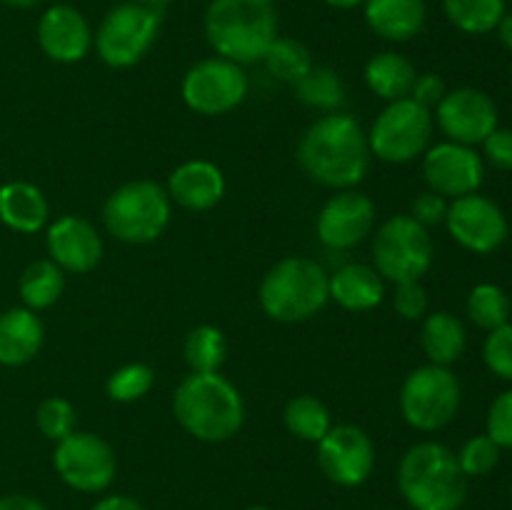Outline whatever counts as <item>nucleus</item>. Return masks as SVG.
I'll list each match as a JSON object with an SVG mask.
<instances>
[{"instance_id":"nucleus-1","label":"nucleus","mask_w":512,"mask_h":510,"mask_svg":"<svg viewBox=\"0 0 512 510\" xmlns=\"http://www.w3.org/2000/svg\"><path fill=\"white\" fill-rule=\"evenodd\" d=\"M370 145L363 125L348 113H325L303 133L298 163L308 178L333 190H350L368 175Z\"/></svg>"},{"instance_id":"nucleus-2","label":"nucleus","mask_w":512,"mask_h":510,"mask_svg":"<svg viewBox=\"0 0 512 510\" xmlns=\"http://www.w3.org/2000/svg\"><path fill=\"white\" fill-rule=\"evenodd\" d=\"M173 415L180 428L203 443H225L245 423L240 390L220 373H190L173 395Z\"/></svg>"},{"instance_id":"nucleus-3","label":"nucleus","mask_w":512,"mask_h":510,"mask_svg":"<svg viewBox=\"0 0 512 510\" xmlns=\"http://www.w3.org/2000/svg\"><path fill=\"white\" fill-rule=\"evenodd\" d=\"M205 38L215 55L238 65L260 63L278 38L275 0H210L205 10Z\"/></svg>"},{"instance_id":"nucleus-4","label":"nucleus","mask_w":512,"mask_h":510,"mask_svg":"<svg viewBox=\"0 0 512 510\" xmlns=\"http://www.w3.org/2000/svg\"><path fill=\"white\" fill-rule=\"evenodd\" d=\"M398 488L413 510H460L468 498V478L458 458L435 440L405 450L398 465Z\"/></svg>"},{"instance_id":"nucleus-5","label":"nucleus","mask_w":512,"mask_h":510,"mask_svg":"<svg viewBox=\"0 0 512 510\" xmlns=\"http://www.w3.org/2000/svg\"><path fill=\"white\" fill-rule=\"evenodd\" d=\"M328 280L330 275L320 263L290 255L278 260L260 280V308L275 323H303L330 300Z\"/></svg>"},{"instance_id":"nucleus-6","label":"nucleus","mask_w":512,"mask_h":510,"mask_svg":"<svg viewBox=\"0 0 512 510\" xmlns=\"http://www.w3.org/2000/svg\"><path fill=\"white\" fill-rule=\"evenodd\" d=\"M173 200L163 185L153 180H133L120 185L103 203V223L115 240L145 245L158 240L170 225Z\"/></svg>"},{"instance_id":"nucleus-7","label":"nucleus","mask_w":512,"mask_h":510,"mask_svg":"<svg viewBox=\"0 0 512 510\" xmlns=\"http://www.w3.org/2000/svg\"><path fill=\"white\" fill-rule=\"evenodd\" d=\"M160 23H163V13L153 5L135 3V0L115 5L105 13L95 30V53L108 68H133L155 45Z\"/></svg>"},{"instance_id":"nucleus-8","label":"nucleus","mask_w":512,"mask_h":510,"mask_svg":"<svg viewBox=\"0 0 512 510\" xmlns=\"http://www.w3.org/2000/svg\"><path fill=\"white\" fill-rule=\"evenodd\" d=\"M463 400L460 380L445 365H420L410 370L400 388V415L410 428L435 433L455 420Z\"/></svg>"},{"instance_id":"nucleus-9","label":"nucleus","mask_w":512,"mask_h":510,"mask_svg":"<svg viewBox=\"0 0 512 510\" xmlns=\"http://www.w3.org/2000/svg\"><path fill=\"white\" fill-rule=\"evenodd\" d=\"M433 238L410 213L393 215L378 228L373 240V268L393 285L420 280L433 265Z\"/></svg>"},{"instance_id":"nucleus-10","label":"nucleus","mask_w":512,"mask_h":510,"mask_svg":"<svg viewBox=\"0 0 512 510\" xmlns=\"http://www.w3.org/2000/svg\"><path fill=\"white\" fill-rule=\"evenodd\" d=\"M433 128V110L423 108L413 98L393 100L380 110L370 128V153L383 163H410L430 148Z\"/></svg>"},{"instance_id":"nucleus-11","label":"nucleus","mask_w":512,"mask_h":510,"mask_svg":"<svg viewBox=\"0 0 512 510\" xmlns=\"http://www.w3.org/2000/svg\"><path fill=\"white\" fill-rule=\"evenodd\" d=\"M53 468L78 493H103L118 473V458L108 440L95 433H70L53 450Z\"/></svg>"},{"instance_id":"nucleus-12","label":"nucleus","mask_w":512,"mask_h":510,"mask_svg":"<svg viewBox=\"0 0 512 510\" xmlns=\"http://www.w3.org/2000/svg\"><path fill=\"white\" fill-rule=\"evenodd\" d=\"M180 93L193 113L215 118V115L230 113L243 103L248 95V75H245L243 65L215 55V58L195 63L183 75Z\"/></svg>"},{"instance_id":"nucleus-13","label":"nucleus","mask_w":512,"mask_h":510,"mask_svg":"<svg viewBox=\"0 0 512 510\" xmlns=\"http://www.w3.org/2000/svg\"><path fill=\"white\" fill-rule=\"evenodd\" d=\"M318 465L330 483L358 488L375 470V445L358 425H333L318 440Z\"/></svg>"},{"instance_id":"nucleus-14","label":"nucleus","mask_w":512,"mask_h":510,"mask_svg":"<svg viewBox=\"0 0 512 510\" xmlns=\"http://www.w3.org/2000/svg\"><path fill=\"white\" fill-rule=\"evenodd\" d=\"M448 233L460 248L478 255H490L508 240V218L495 200L480 193L455 198L445 215Z\"/></svg>"},{"instance_id":"nucleus-15","label":"nucleus","mask_w":512,"mask_h":510,"mask_svg":"<svg viewBox=\"0 0 512 510\" xmlns=\"http://www.w3.org/2000/svg\"><path fill=\"white\" fill-rule=\"evenodd\" d=\"M433 120L445 138L475 148L498 128V105L480 88H455L440 100Z\"/></svg>"},{"instance_id":"nucleus-16","label":"nucleus","mask_w":512,"mask_h":510,"mask_svg":"<svg viewBox=\"0 0 512 510\" xmlns=\"http://www.w3.org/2000/svg\"><path fill=\"white\" fill-rule=\"evenodd\" d=\"M423 175L430 190L455 200L478 193L485 180V160L470 145L445 140L423 153Z\"/></svg>"},{"instance_id":"nucleus-17","label":"nucleus","mask_w":512,"mask_h":510,"mask_svg":"<svg viewBox=\"0 0 512 510\" xmlns=\"http://www.w3.org/2000/svg\"><path fill=\"white\" fill-rule=\"evenodd\" d=\"M375 228V203L358 190H338L323 205L315 223L320 243L330 250H350Z\"/></svg>"},{"instance_id":"nucleus-18","label":"nucleus","mask_w":512,"mask_h":510,"mask_svg":"<svg viewBox=\"0 0 512 510\" xmlns=\"http://www.w3.org/2000/svg\"><path fill=\"white\" fill-rule=\"evenodd\" d=\"M40 50L53 63H80L93 48V28L78 8L68 3H55L40 15L35 28Z\"/></svg>"},{"instance_id":"nucleus-19","label":"nucleus","mask_w":512,"mask_h":510,"mask_svg":"<svg viewBox=\"0 0 512 510\" xmlns=\"http://www.w3.org/2000/svg\"><path fill=\"white\" fill-rule=\"evenodd\" d=\"M45 248L63 273L85 275L103 260V238L95 225L80 215H60L50 223Z\"/></svg>"},{"instance_id":"nucleus-20","label":"nucleus","mask_w":512,"mask_h":510,"mask_svg":"<svg viewBox=\"0 0 512 510\" xmlns=\"http://www.w3.org/2000/svg\"><path fill=\"white\" fill-rule=\"evenodd\" d=\"M168 195L180 208L203 213L215 208L225 195V175L210 160H185L170 173Z\"/></svg>"},{"instance_id":"nucleus-21","label":"nucleus","mask_w":512,"mask_h":510,"mask_svg":"<svg viewBox=\"0 0 512 510\" xmlns=\"http://www.w3.org/2000/svg\"><path fill=\"white\" fill-rule=\"evenodd\" d=\"M363 15L368 28L388 43H408L428 20L425 0H365Z\"/></svg>"},{"instance_id":"nucleus-22","label":"nucleus","mask_w":512,"mask_h":510,"mask_svg":"<svg viewBox=\"0 0 512 510\" xmlns=\"http://www.w3.org/2000/svg\"><path fill=\"white\" fill-rule=\"evenodd\" d=\"M43 320L30 308H10L0 315V365L20 368L38 358L43 348Z\"/></svg>"},{"instance_id":"nucleus-23","label":"nucleus","mask_w":512,"mask_h":510,"mask_svg":"<svg viewBox=\"0 0 512 510\" xmlns=\"http://www.w3.org/2000/svg\"><path fill=\"white\" fill-rule=\"evenodd\" d=\"M330 300L350 313H368L385 298V280L373 265L348 263L335 270L328 280Z\"/></svg>"},{"instance_id":"nucleus-24","label":"nucleus","mask_w":512,"mask_h":510,"mask_svg":"<svg viewBox=\"0 0 512 510\" xmlns=\"http://www.w3.org/2000/svg\"><path fill=\"white\" fill-rule=\"evenodd\" d=\"M48 200L43 190L25 180L0 185V220L15 233H38L48 223Z\"/></svg>"},{"instance_id":"nucleus-25","label":"nucleus","mask_w":512,"mask_h":510,"mask_svg":"<svg viewBox=\"0 0 512 510\" xmlns=\"http://www.w3.org/2000/svg\"><path fill=\"white\" fill-rule=\"evenodd\" d=\"M415 80H418V70H415L413 60L403 53H395V50L375 53L365 63V85L370 88V93L388 100V103L410 98Z\"/></svg>"},{"instance_id":"nucleus-26","label":"nucleus","mask_w":512,"mask_h":510,"mask_svg":"<svg viewBox=\"0 0 512 510\" xmlns=\"http://www.w3.org/2000/svg\"><path fill=\"white\" fill-rule=\"evenodd\" d=\"M420 345H423V353L428 355L430 363L450 368L455 360L463 358L465 345H468L463 320L448 310L425 315L423 328H420Z\"/></svg>"},{"instance_id":"nucleus-27","label":"nucleus","mask_w":512,"mask_h":510,"mask_svg":"<svg viewBox=\"0 0 512 510\" xmlns=\"http://www.w3.org/2000/svg\"><path fill=\"white\" fill-rule=\"evenodd\" d=\"M20 300L30 310H48L60 300L65 290V273L50 258L35 260L20 275Z\"/></svg>"},{"instance_id":"nucleus-28","label":"nucleus","mask_w":512,"mask_h":510,"mask_svg":"<svg viewBox=\"0 0 512 510\" xmlns=\"http://www.w3.org/2000/svg\"><path fill=\"white\" fill-rule=\"evenodd\" d=\"M295 95L303 105L323 113H338L345 103V83L333 68L325 65H313L305 78L293 85Z\"/></svg>"},{"instance_id":"nucleus-29","label":"nucleus","mask_w":512,"mask_h":510,"mask_svg":"<svg viewBox=\"0 0 512 510\" xmlns=\"http://www.w3.org/2000/svg\"><path fill=\"white\" fill-rule=\"evenodd\" d=\"M443 10L450 23L465 35L493 33L508 13L505 0H443Z\"/></svg>"},{"instance_id":"nucleus-30","label":"nucleus","mask_w":512,"mask_h":510,"mask_svg":"<svg viewBox=\"0 0 512 510\" xmlns=\"http://www.w3.org/2000/svg\"><path fill=\"white\" fill-rule=\"evenodd\" d=\"M283 420L285 428L295 438L305 440V443H318L333 428L330 410L315 395H295L293 400H288V405L283 410Z\"/></svg>"},{"instance_id":"nucleus-31","label":"nucleus","mask_w":512,"mask_h":510,"mask_svg":"<svg viewBox=\"0 0 512 510\" xmlns=\"http://www.w3.org/2000/svg\"><path fill=\"white\" fill-rule=\"evenodd\" d=\"M183 355L190 373H218L228 355V340L215 325H198L185 338Z\"/></svg>"},{"instance_id":"nucleus-32","label":"nucleus","mask_w":512,"mask_h":510,"mask_svg":"<svg viewBox=\"0 0 512 510\" xmlns=\"http://www.w3.org/2000/svg\"><path fill=\"white\" fill-rule=\"evenodd\" d=\"M465 310H468V318L473 320L480 330L493 333V330L503 328L505 323H510L512 303L508 293H505L500 285L480 283L470 290Z\"/></svg>"},{"instance_id":"nucleus-33","label":"nucleus","mask_w":512,"mask_h":510,"mask_svg":"<svg viewBox=\"0 0 512 510\" xmlns=\"http://www.w3.org/2000/svg\"><path fill=\"white\" fill-rule=\"evenodd\" d=\"M260 63H265V68L270 70L273 78L290 85H295L300 78H305V75L310 73V68L315 65L313 55H310V50L305 48L300 40L283 38V35L275 38V43L270 45L268 53H265V58L260 60Z\"/></svg>"},{"instance_id":"nucleus-34","label":"nucleus","mask_w":512,"mask_h":510,"mask_svg":"<svg viewBox=\"0 0 512 510\" xmlns=\"http://www.w3.org/2000/svg\"><path fill=\"white\" fill-rule=\"evenodd\" d=\"M153 385L155 373L150 365L128 363L110 375L105 390H108V398L115 400V403H135V400L145 398Z\"/></svg>"},{"instance_id":"nucleus-35","label":"nucleus","mask_w":512,"mask_h":510,"mask_svg":"<svg viewBox=\"0 0 512 510\" xmlns=\"http://www.w3.org/2000/svg\"><path fill=\"white\" fill-rule=\"evenodd\" d=\"M75 423H78V415L70 400L58 398H45L43 403L35 410V425H38L40 433L48 440L58 443V440L68 438L70 433H75Z\"/></svg>"},{"instance_id":"nucleus-36","label":"nucleus","mask_w":512,"mask_h":510,"mask_svg":"<svg viewBox=\"0 0 512 510\" xmlns=\"http://www.w3.org/2000/svg\"><path fill=\"white\" fill-rule=\"evenodd\" d=\"M455 458H458L465 478H483V475L493 473L495 465L500 463V448L485 433L473 435L470 440H465L463 448L455 453Z\"/></svg>"},{"instance_id":"nucleus-37","label":"nucleus","mask_w":512,"mask_h":510,"mask_svg":"<svg viewBox=\"0 0 512 510\" xmlns=\"http://www.w3.org/2000/svg\"><path fill=\"white\" fill-rule=\"evenodd\" d=\"M483 360L490 373L512 383V323L488 333L483 343Z\"/></svg>"},{"instance_id":"nucleus-38","label":"nucleus","mask_w":512,"mask_h":510,"mask_svg":"<svg viewBox=\"0 0 512 510\" xmlns=\"http://www.w3.org/2000/svg\"><path fill=\"white\" fill-rule=\"evenodd\" d=\"M485 435L495 440L500 450H512V388L503 390L498 398L490 403L488 423H485Z\"/></svg>"},{"instance_id":"nucleus-39","label":"nucleus","mask_w":512,"mask_h":510,"mask_svg":"<svg viewBox=\"0 0 512 510\" xmlns=\"http://www.w3.org/2000/svg\"><path fill=\"white\" fill-rule=\"evenodd\" d=\"M395 313L403 320H420L428 315V293L420 285V280H410V283L395 285Z\"/></svg>"},{"instance_id":"nucleus-40","label":"nucleus","mask_w":512,"mask_h":510,"mask_svg":"<svg viewBox=\"0 0 512 510\" xmlns=\"http://www.w3.org/2000/svg\"><path fill=\"white\" fill-rule=\"evenodd\" d=\"M483 160L495 170L512 173V128H495L483 140Z\"/></svg>"},{"instance_id":"nucleus-41","label":"nucleus","mask_w":512,"mask_h":510,"mask_svg":"<svg viewBox=\"0 0 512 510\" xmlns=\"http://www.w3.org/2000/svg\"><path fill=\"white\" fill-rule=\"evenodd\" d=\"M448 205V198H443V195L435 193V190H425V193L415 195L413 205H410V215H413L420 225L430 228V225L445 223Z\"/></svg>"},{"instance_id":"nucleus-42","label":"nucleus","mask_w":512,"mask_h":510,"mask_svg":"<svg viewBox=\"0 0 512 510\" xmlns=\"http://www.w3.org/2000/svg\"><path fill=\"white\" fill-rule=\"evenodd\" d=\"M445 93H448V88H445V80L435 73H425V75H418L410 98H413L415 103L423 105V108L435 110L440 105V100L445 98Z\"/></svg>"},{"instance_id":"nucleus-43","label":"nucleus","mask_w":512,"mask_h":510,"mask_svg":"<svg viewBox=\"0 0 512 510\" xmlns=\"http://www.w3.org/2000/svg\"><path fill=\"white\" fill-rule=\"evenodd\" d=\"M90 510H145L143 505L138 503L130 495H108V498L98 500Z\"/></svg>"},{"instance_id":"nucleus-44","label":"nucleus","mask_w":512,"mask_h":510,"mask_svg":"<svg viewBox=\"0 0 512 510\" xmlns=\"http://www.w3.org/2000/svg\"><path fill=\"white\" fill-rule=\"evenodd\" d=\"M0 510H48L40 500L30 495H5L0 498Z\"/></svg>"},{"instance_id":"nucleus-45","label":"nucleus","mask_w":512,"mask_h":510,"mask_svg":"<svg viewBox=\"0 0 512 510\" xmlns=\"http://www.w3.org/2000/svg\"><path fill=\"white\" fill-rule=\"evenodd\" d=\"M495 33H498L500 43H503L505 50H510L512 53V13H505L503 20L498 23V28H495Z\"/></svg>"},{"instance_id":"nucleus-46","label":"nucleus","mask_w":512,"mask_h":510,"mask_svg":"<svg viewBox=\"0 0 512 510\" xmlns=\"http://www.w3.org/2000/svg\"><path fill=\"white\" fill-rule=\"evenodd\" d=\"M328 8H335V10H353V8H360V5L365 3V0H323Z\"/></svg>"},{"instance_id":"nucleus-47","label":"nucleus","mask_w":512,"mask_h":510,"mask_svg":"<svg viewBox=\"0 0 512 510\" xmlns=\"http://www.w3.org/2000/svg\"><path fill=\"white\" fill-rule=\"evenodd\" d=\"M0 3L8 5V8H20V10H25V8H35V5L45 3V0H0Z\"/></svg>"},{"instance_id":"nucleus-48","label":"nucleus","mask_w":512,"mask_h":510,"mask_svg":"<svg viewBox=\"0 0 512 510\" xmlns=\"http://www.w3.org/2000/svg\"><path fill=\"white\" fill-rule=\"evenodd\" d=\"M135 3H145V5H153V8H160V5L170 3V0H135Z\"/></svg>"},{"instance_id":"nucleus-49","label":"nucleus","mask_w":512,"mask_h":510,"mask_svg":"<svg viewBox=\"0 0 512 510\" xmlns=\"http://www.w3.org/2000/svg\"><path fill=\"white\" fill-rule=\"evenodd\" d=\"M245 510H273V508H265V505H250V508Z\"/></svg>"},{"instance_id":"nucleus-50","label":"nucleus","mask_w":512,"mask_h":510,"mask_svg":"<svg viewBox=\"0 0 512 510\" xmlns=\"http://www.w3.org/2000/svg\"><path fill=\"white\" fill-rule=\"evenodd\" d=\"M510 500H512V483H510Z\"/></svg>"}]
</instances>
